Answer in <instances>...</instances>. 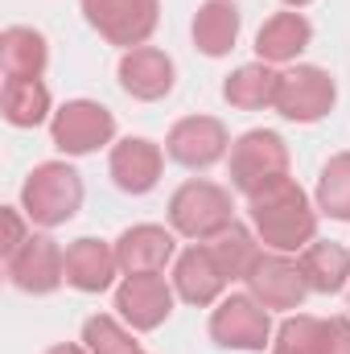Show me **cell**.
I'll use <instances>...</instances> for the list:
<instances>
[{"label":"cell","mask_w":350,"mask_h":354,"mask_svg":"<svg viewBox=\"0 0 350 354\" xmlns=\"http://www.w3.org/2000/svg\"><path fill=\"white\" fill-rule=\"evenodd\" d=\"M161 165H165L161 149H157L153 140H145V136L120 140V145L111 149V161H107L111 181H116L124 194H149V189L161 181Z\"/></svg>","instance_id":"obj_14"},{"label":"cell","mask_w":350,"mask_h":354,"mask_svg":"<svg viewBox=\"0 0 350 354\" xmlns=\"http://www.w3.org/2000/svg\"><path fill=\"white\" fill-rule=\"evenodd\" d=\"M317 210L350 223V153H334L317 177Z\"/></svg>","instance_id":"obj_25"},{"label":"cell","mask_w":350,"mask_h":354,"mask_svg":"<svg viewBox=\"0 0 350 354\" xmlns=\"http://www.w3.org/2000/svg\"><path fill=\"white\" fill-rule=\"evenodd\" d=\"M116 272H120L116 248H107L103 239H75L66 248V284L79 288V292H103V288H111Z\"/></svg>","instance_id":"obj_17"},{"label":"cell","mask_w":350,"mask_h":354,"mask_svg":"<svg viewBox=\"0 0 350 354\" xmlns=\"http://www.w3.org/2000/svg\"><path fill=\"white\" fill-rule=\"evenodd\" d=\"M317 354H350V317H330V322H322Z\"/></svg>","instance_id":"obj_28"},{"label":"cell","mask_w":350,"mask_h":354,"mask_svg":"<svg viewBox=\"0 0 350 354\" xmlns=\"http://www.w3.org/2000/svg\"><path fill=\"white\" fill-rule=\"evenodd\" d=\"M4 272H8L12 288L46 297V292H54L66 280V256H62V248L50 235H29L25 248L4 260Z\"/></svg>","instance_id":"obj_11"},{"label":"cell","mask_w":350,"mask_h":354,"mask_svg":"<svg viewBox=\"0 0 350 354\" xmlns=\"http://www.w3.org/2000/svg\"><path fill=\"white\" fill-rule=\"evenodd\" d=\"M140 354H145V351H140Z\"/></svg>","instance_id":"obj_32"},{"label":"cell","mask_w":350,"mask_h":354,"mask_svg":"<svg viewBox=\"0 0 350 354\" xmlns=\"http://www.w3.org/2000/svg\"><path fill=\"white\" fill-rule=\"evenodd\" d=\"M83 342L91 354H140V346L132 342V334L116 322V317H87L83 326Z\"/></svg>","instance_id":"obj_27"},{"label":"cell","mask_w":350,"mask_h":354,"mask_svg":"<svg viewBox=\"0 0 350 354\" xmlns=\"http://www.w3.org/2000/svg\"><path fill=\"white\" fill-rule=\"evenodd\" d=\"M301 272H305V284L309 292H342L350 280V252L342 243H326V239H313L305 252H301Z\"/></svg>","instance_id":"obj_22"},{"label":"cell","mask_w":350,"mask_h":354,"mask_svg":"<svg viewBox=\"0 0 350 354\" xmlns=\"http://www.w3.org/2000/svg\"><path fill=\"white\" fill-rule=\"evenodd\" d=\"M174 58L157 46H136L120 58V87L140 103H157L174 91Z\"/></svg>","instance_id":"obj_13"},{"label":"cell","mask_w":350,"mask_h":354,"mask_svg":"<svg viewBox=\"0 0 350 354\" xmlns=\"http://www.w3.org/2000/svg\"><path fill=\"white\" fill-rule=\"evenodd\" d=\"M50 62V46L37 29L29 25H8L0 33V66L8 79H42Z\"/></svg>","instance_id":"obj_19"},{"label":"cell","mask_w":350,"mask_h":354,"mask_svg":"<svg viewBox=\"0 0 350 354\" xmlns=\"http://www.w3.org/2000/svg\"><path fill=\"white\" fill-rule=\"evenodd\" d=\"M50 136H54V145H58L66 157H87L95 149L111 145V136H116V115H111L103 103H95V99H71V103H62V107L54 111Z\"/></svg>","instance_id":"obj_6"},{"label":"cell","mask_w":350,"mask_h":354,"mask_svg":"<svg viewBox=\"0 0 350 354\" xmlns=\"http://www.w3.org/2000/svg\"><path fill=\"white\" fill-rule=\"evenodd\" d=\"M169 223H174L177 235L185 239H198V243H210L214 235H223L231 223H235V206H231V194L214 181H185L177 185L174 198H169Z\"/></svg>","instance_id":"obj_3"},{"label":"cell","mask_w":350,"mask_h":354,"mask_svg":"<svg viewBox=\"0 0 350 354\" xmlns=\"http://www.w3.org/2000/svg\"><path fill=\"white\" fill-rule=\"evenodd\" d=\"M248 210H252V227H256L260 243L272 252H284V256L305 252L317 235V210L293 177H284V181L268 185L264 194L248 198Z\"/></svg>","instance_id":"obj_1"},{"label":"cell","mask_w":350,"mask_h":354,"mask_svg":"<svg viewBox=\"0 0 350 354\" xmlns=\"http://www.w3.org/2000/svg\"><path fill=\"white\" fill-rule=\"evenodd\" d=\"M83 206V177L79 169H71L66 161H46L21 185V210L29 223L37 227H62L79 214Z\"/></svg>","instance_id":"obj_2"},{"label":"cell","mask_w":350,"mask_h":354,"mask_svg":"<svg viewBox=\"0 0 350 354\" xmlns=\"http://www.w3.org/2000/svg\"><path fill=\"white\" fill-rule=\"evenodd\" d=\"M116 309H120V317H124L132 330L149 334V330H157V326L174 313V288H169L165 276H157V272L124 276V284L116 288Z\"/></svg>","instance_id":"obj_12"},{"label":"cell","mask_w":350,"mask_h":354,"mask_svg":"<svg viewBox=\"0 0 350 354\" xmlns=\"http://www.w3.org/2000/svg\"><path fill=\"white\" fill-rule=\"evenodd\" d=\"M248 292L260 301L264 309H280V313L301 309L305 292H309L301 260H288L284 252H260L252 272H248Z\"/></svg>","instance_id":"obj_8"},{"label":"cell","mask_w":350,"mask_h":354,"mask_svg":"<svg viewBox=\"0 0 350 354\" xmlns=\"http://www.w3.org/2000/svg\"><path fill=\"white\" fill-rule=\"evenodd\" d=\"M206 248H210L214 264L223 268V276H227V280H248V272H252L256 256H260V248H256L252 231H248V227H239V223H231V227H227L223 235H214Z\"/></svg>","instance_id":"obj_24"},{"label":"cell","mask_w":350,"mask_h":354,"mask_svg":"<svg viewBox=\"0 0 350 354\" xmlns=\"http://www.w3.org/2000/svg\"><path fill=\"white\" fill-rule=\"evenodd\" d=\"M46 354H91L87 346H71V342H58V346H50Z\"/></svg>","instance_id":"obj_30"},{"label":"cell","mask_w":350,"mask_h":354,"mask_svg":"<svg viewBox=\"0 0 350 354\" xmlns=\"http://www.w3.org/2000/svg\"><path fill=\"white\" fill-rule=\"evenodd\" d=\"M210 338L223 351H264L272 338V317L252 292H231L210 313Z\"/></svg>","instance_id":"obj_7"},{"label":"cell","mask_w":350,"mask_h":354,"mask_svg":"<svg viewBox=\"0 0 350 354\" xmlns=\"http://www.w3.org/2000/svg\"><path fill=\"white\" fill-rule=\"evenodd\" d=\"M334 99H338V87L322 66H293L288 75H280L276 111L293 124H317L322 115H330Z\"/></svg>","instance_id":"obj_9"},{"label":"cell","mask_w":350,"mask_h":354,"mask_svg":"<svg viewBox=\"0 0 350 354\" xmlns=\"http://www.w3.org/2000/svg\"><path fill=\"white\" fill-rule=\"evenodd\" d=\"M83 17L103 41L136 50L153 37L161 21V4L157 0H83Z\"/></svg>","instance_id":"obj_5"},{"label":"cell","mask_w":350,"mask_h":354,"mask_svg":"<svg viewBox=\"0 0 350 354\" xmlns=\"http://www.w3.org/2000/svg\"><path fill=\"white\" fill-rule=\"evenodd\" d=\"M25 210H4V243H0V252H4V260L12 256V252H21L25 248V239H29V231H25V218H21Z\"/></svg>","instance_id":"obj_29"},{"label":"cell","mask_w":350,"mask_h":354,"mask_svg":"<svg viewBox=\"0 0 350 354\" xmlns=\"http://www.w3.org/2000/svg\"><path fill=\"white\" fill-rule=\"evenodd\" d=\"M0 111L12 128H37L50 115V91L42 79H4Z\"/></svg>","instance_id":"obj_23"},{"label":"cell","mask_w":350,"mask_h":354,"mask_svg":"<svg viewBox=\"0 0 350 354\" xmlns=\"http://www.w3.org/2000/svg\"><path fill=\"white\" fill-rule=\"evenodd\" d=\"M313 41V25L301 12H276L268 17L256 33V54L260 62L276 66V62H297V54Z\"/></svg>","instance_id":"obj_18"},{"label":"cell","mask_w":350,"mask_h":354,"mask_svg":"<svg viewBox=\"0 0 350 354\" xmlns=\"http://www.w3.org/2000/svg\"><path fill=\"white\" fill-rule=\"evenodd\" d=\"M116 260L124 276H145V272H161V268L174 260V235L165 227H153V223H140V227H128L120 239H116Z\"/></svg>","instance_id":"obj_15"},{"label":"cell","mask_w":350,"mask_h":354,"mask_svg":"<svg viewBox=\"0 0 350 354\" xmlns=\"http://www.w3.org/2000/svg\"><path fill=\"white\" fill-rule=\"evenodd\" d=\"M276 95H280V75L268 62H248L235 75H227V83H223V99L239 111L276 107Z\"/></svg>","instance_id":"obj_21"},{"label":"cell","mask_w":350,"mask_h":354,"mask_svg":"<svg viewBox=\"0 0 350 354\" xmlns=\"http://www.w3.org/2000/svg\"><path fill=\"white\" fill-rule=\"evenodd\" d=\"M231 280L223 276V268L214 264V256H210V248L202 243H194L190 252H181L174 264V292L181 301H190V305H214L219 297H223V288H227Z\"/></svg>","instance_id":"obj_16"},{"label":"cell","mask_w":350,"mask_h":354,"mask_svg":"<svg viewBox=\"0 0 350 354\" xmlns=\"http://www.w3.org/2000/svg\"><path fill=\"white\" fill-rule=\"evenodd\" d=\"M284 4H293V8H305V4H313V0H284Z\"/></svg>","instance_id":"obj_31"},{"label":"cell","mask_w":350,"mask_h":354,"mask_svg":"<svg viewBox=\"0 0 350 354\" xmlns=\"http://www.w3.org/2000/svg\"><path fill=\"white\" fill-rule=\"evenodd\" d=\"M239 37V8L231 0H206L194 17V46L206 58H223L235 50Z\"/></svg>","instance_id":"obj_20"},{"label":"cell","mask_w":350,"mask_h":354,"mask_svg":"<svg viewBox=\"0 0 350 354\" xmlns=\"http://www.w3.org/2000/svg\"><path fill=\"white\" fill-rule=\"evenodd\" d=\"M317 342H322V317L293 313V317L280 322L272 354H317Z\"/></svg>","instance_id":"obj_26"},{"label":"cell","mask_w":350,"mask_h":354,"mask_svg":"<svg viewBox=\"0 0 350 354\" xmlns=\"http://www.w3.org/2000/svg\"><path fill=\"white\" fill-rule=\"evenodd\" d=\"M284 177H288V145L280 140V132L252 128L231 145V185L239 194L256 198Z\"/></svg>","instance_id":"obj_4"},{"label":"cell","mask_w":350,"mask_h":354,"mask_svg":"<svg viewBox=\"0 0 350 354\" xmlns=\"http://www.w3.org/2000/svg\"><path fill=\"white\" fill-rule=\"evenodd\" d=\"M227 149H231V136H227L223 120H214V115H185L165 136V153L185 169H210L227 157Z\"/></svg>","instance_id":"obj_10"}]
</instances>
